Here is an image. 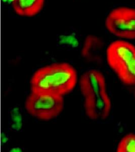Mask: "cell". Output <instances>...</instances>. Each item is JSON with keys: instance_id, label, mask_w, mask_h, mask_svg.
Returning <instances> with one entry per match:
<instances>
[{"instance_id": "4", "label": "cell", "mask_w": 135, "mask_h": 152, "mask_svg": "<svg viewBox=\"0 0 135 152\" xmlns=\"http://www.w3.org/2000/svg\"><path fill=\"white\" fill-rule=\"evenodd\" d=\"M106 27L112 35L126 39H135V9L119 7L108 14Z\"/></svg>"}, {"instance_id": "8", "label": "cell", "mask_w": 135, "mask_h": 152, "mask_svg": "<svg viewBox=\"0 0 135 152\" xmlns=\"http://www.w3.org/2000/svg\"><path fill=\"white\" fill-rule=\"evenodd\" d=\"M102 45V42L98 37L89 36L84 42L81 50V55L88 61H96Z\"/></svg>"}, {"instance_id": "6", "label": "cell", "mask_w": 135, "mask_h": 152, "mask_svg": "<svg viewBox=\"0 0 135 152\" xmlns=\"http://www.w3.org/2000/svg\"><path fill=\"white\" fill-rule=\"evenodd\" d=\"M85 110L87 116L93 120H104L111 110V100L107 92L97 96L85 98Z\"/></svg>"}, {"instance_id": "10", "label": "cell", "mask_w": 135, "mask_h": 152, "mask_svg": "<svg viewBox=\"0 0 135 152\" xmlns=\"http://www.w3.org/2000/svg\"><path fill=\"white\" fill-rule=\"evenodd\" d=\"M117 152H135V134L126 135L118 144Z\"/></svg>"}, {"instance_id": "9", "label": "cell", "mask_w": 135, "mask_h": 152, "mask_svg": "<svg viewBox=\"0 0 135 152\" xmlns=\"http://www.w3.org/2000/svg\"><path fill=\"white\" fill-rule=\"evenodd\" d=\"M9 126L15 132H19L22 129L24 120L22 114L19 107H12L9 112Z\"/></svg>"}, {"instance_id": "5", "label": "cell", "mask_w": 135, "mask_h": 152, "mask_svg": "<svg viewBox=\"0 0 135 152\" xmlns=\"http://www.w3.org/2000/svg\"><path fill=\"white\" fill-rule=\"evenodd\" d=\"M81 93L83 96H96L107 92L105 79L99 71L91 69L81 76L80 81Z\"/></svg>"}, {"instance_id": "7", "label": "cell", "mask_w": 135, "mask_h": 152, "mask_svg": "<svg viewBox=\"0 0 135 152\" xmlns=\"http://www.w3.org/2000/svg\"><path fill=\"white\" fill-rule=\"evenodd\" d=\"M45 0H12V5L15 12L19 15L30 17L42 10Z\"/></svg>"}, {"instance_id": "1", "label": "cell", "mask_w": 135, "mask_h": 152, "mask_svg": "<svg viewBox=\"0 0 135 152\" xmlns=\"http://www.w3.org/2000/svg\"><path fill=\"white\" fill-rule=\"evenodd\" d=\"M78 80L76 71L68 63H56L41 67L31 77V91L63 96L75 88Z\"/></svg>"}, {"instance_id": "11", "label": "cell", "mask_w": 135, "mask_h": 152, "mask_svg": "<svg viewBox=\"0 0 135 152\" xmlns=\"http://www.w3.org/2000/svg\"><path fill=\"white\" fill-rule=\"evenodd\" d=\"M22 151V150L19 147H13L9 151V152H21Z\"/></svg>"}, {"instance_id": "2", "label": "cell", "mask_w": 135, "mask_h": 152, "mask_svg": "<svg viewBox=\"0 0 135 152\" xmlns=\"http://www.w3.org/2000/svg\"><path fill=\"white\" fill-rule=\"evenodd\" d=\"M109 66L126 85L135 86V46L128 42H112L106 51Z\"/></svg>"}, {"instance_id": "12", "label": "cell", "mask_w": 135, "mask_h": 152, "mask_svg": "<svg viewBox=\"0 0 135 152\" xmlns=\"http://www.w3.org/2000/svg\"><path fill=\"white\" fill-rule=\"evenodd\" d=\"M134 96H135V90H134Z\"/></svg>"}, {"instance_id": "3", "label": "cell", "mask_w": 135, "mask_h": 152, "mask_svg": "<svg viewBox=\"0 0 135 152\" xmlns=\"http://www.w3.org/2000/svg\"><path fill=\"white\" fill-rule=\"evenodd\" d=\"M63 96L31 91L25 103L26 111L39 119L49 120L56 117L64 108Z\"/></svg>"}]
</instances>
